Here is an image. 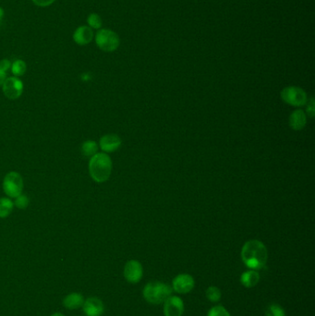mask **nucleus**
Masks as SVG:
<instances>
[{
	"instance_id": "23",
	"label": "nucleus",
	"mask_w": 315,
	"mask_h": 316,
	"mask_svg": "<svg viewBox=\"0 0 315 316\" xmlns=\"http://www.w3.org/2000/svg\"><path fill=\"white\" fill-rule=\"evenodd\" d=\"M207 316H231L229 311L221 305H216L214 307L211 308L209 312L207 313Z\"/></svg>"
},
{
	"instance_id": "27",
	"label": "nucleus",
	"mask_w": 315,
	"mask_h": 316,
	"mask_svg": "<svg viewBox=\"0 0 315 316\" xmlns=\"http://www.w3.org/2000/svg\"><path fill=\"white\" fill-rule=\"evenodd\" d=\"M10 67H11V63H10V61L9 60L5 59V60H2L0 61V69L4 70L5 72H7V70L10 69Z\"/></svg>"
},
{
	"instance_id": "18",
	"label": "nucleus",
	"mask_w": 315,
	"mask_h": 316,
	"mask_svg": "<svg viewBox=\"0 0 315 316\" xmlns=\"http://www.w3.org/2000/svg\"><path fill=\"white\" fill-rule=\"evenodd\" d=\"M82 153L83 156L91 157L98 153V144L95 141L88 140L82 143Z\"/></svg>"
},
{
	"instance_id": "16",
	"label": "nucleus",
	"mask_w": 315,
	"mask_h": 316,
	"mask_svg": "<svg viewBox=\"0 0 315 316\" xmlns=\"http://www.w3.org/2000/svg\"><path fill=\"white\" fill-rule=\"evenodd\" d=\"M260 274L256 270H248L244 272L240 276L242 284L248 289L255 287L260 281Z\"/></svg>"
},
{
	"instance_id": "1",
	"label": "nucleus",
	"mask_w": 315,
	"mask_h": 316,
	"mask_svg": "<svg viewBox=\"0 0 315 316\" xmlns=\"http://www.w3.org/2000/svg\"><path fill=\"white\" fill-rule=\"evenodd\" d=\"M268 252L265 244L258 239L248 240L242 249V260L251 270H260L265 267Z\"/></svg>"
},
{
	"instance_id": "24",
	"label": "nucleus",
	"mask_w": 315,
	"mask_h": 316,
	"mask_svg": "<svg viewBox=\"0 0 315 316\" xmlns=\"http://www.w3.org/2000/svg\"><path fill=\"white\" fill-rule=\"evenodd\" d=\"M29 202H30L29 198L22 193L21 195H18V197L15 198V202L13 203L14 206L18 209H26L29 206Z\"/></svg>"
},
{
	"instance_id": "15",
	"label": "nucleus",
	"mask_w": 315,
	"mask_h": 316,
	"mask_svg": "<svg viewBox=\"0 0 315 316\" xmlns=\"http://www.w3.org/2000/svg\"><path fill=\"white\" fill-rule=\"evenodd\" d=\"M84 303V298L81 293L73 292L69 294L63 300V305L69 310H76L79 308L82 307Z\"/></svg>"
},
{
	"instance_id": "2",
	"label": "nucleus",
	"mask_w": 315,
	"mask_h": 316,
	"mask_svg": "<svg viewBox=\"0 0 315 316\" xmlns=\"http://www.w3.org/2000/svg\"><path fill=\"white\" fill-rule=\"evenodd\" d=\"M112 172V160L105 153H97L89 161V173L97 183L107 181Z\"/></svg>"
},
{
	"instance_id": "9",
	"label": "nucleus",
	"mask_w": 315,
	"mask_h": 316,
	"mask_svg": "<svg viewBox=\"0 0 315 316\" xmlns=\"http://www.w3.org/2000/svg\"><path fill=\"white\" fill-rule=\"evenodd\" d=\"M194 286V278L188 274L177 275L172 282V289L178 294H187L191 292Z\"/></svg>"
},
{
	"instance_id": "17",
	"label": "nucleus",
	"mask_w": 315,
	"mask_h": 316,
	"mask_svg": "<svg viewBox=\"0 0 315 316\" xmlns=\"http://www.w3.org/2000/svg\"><path fill=\"white\" fill-rule=\"evenodd\" d=\"M14 203L9 198H0V218L8 217L13 210Z\"/></svg>"
},
{
	"instance_id": "4",
	"label": "nucleus",
	"mask_w": 315,
	"mask_h": 316,
	"mask_svg": "<svg viewBox=\"0 0 315 316\" xmlns=\"http://www.w3.org/2000/svg\"><path fill=\"white\" fill-rule=\"evenodd\" d=\"M96 46L105 52H114L119 48L120 44L118 33L109 29H100L96 34Z\"/></svg>"
},
{
	"instance_id": "22",
	"label": "nucleus",
	"mask_w": 315,
	"mask_h": 316,
	"mask_svg": "<svg viewBox=\"0 0 315 316\" xmlns=\"http://www.w3.org/2000/svg\"><path fill=\"white\" fill-rule=\"evenodd\" d=\"M87 23L89 27L96 30H100L103 24L100 16L96 13H91L87 17Z\"/></svg>"
},
{
	"instance_id": "10",
	"label": "nucleus",
	"mask_w": 315,
	"mask_h": 316,
	"mask_svg": "<svg viewBox=\"0 0 315 316\" xmlns=\"http://www.w3.org/2000/svg\"><path fill=\"white\" fill-rule=\"evenodd\" d=\"M184 303L178 296H170L164 302V316H182Z\"/></svg>"
},
{
	"instance_id": "11",
	"label": "nucleus",
	"mask_w": 315,
	"mask_h": 316,
	"mask_svg": "<svg viewBox=\"0 0 315 316\" xmlns=\"http://www.w3.org/2000/svg\"><path fill=\"white\" fill-rule=\"evenodd\" d=\"M82 310L86 316H102L105 312V305L100 299L91 297L84 301Z\"/></svg>"
},
{
	"instance_id": "25",
	"label": "nucleus",
	"mask_w": 315,
	"mask_h": 316,
	"mask_svg": "<svg viewBox=\"0 0 315 316\" xmlns=\"http://www.w3.org/2000/svg\"><path fill=\"white\" fill-rule=\"evenodd\" d=\"M307 103H308V105H307V114H308L310 118H313L315 113V104L313 98H311L310 102H307Z\"/></svg>"
},
{
	"instance_id": "28",
	"label": "nucleus",
	"mask_w": 315,
	"mask_h": 316,
	"mask_svg": "<svg viewBox=\"0 0 315 316\" xmlns=\"http://www.w3.org/2000/svg\"><path fill=\"white\" fill-rule=\"evenodd\" d=\"M6 79H7V72H5L4 70L0 69V86L3 84Z\"/></svg>"
},
{
	"instance_id": "13",
	"label": "nucleus",
	"mask_w": 315,
	"mask_h": 316,
	"mask_svg": "<svg viewBox=\"0 0 315 316\" xmlns=\"http://www.w3.org/2000/svg\"><path fill=\"white\" fill-rule=\"evenodd\" d=\"M94 39L92 29L89 26L82 25L77 28L73 33V40L79 46H86Z\"/></svg>"
},
{
	"instance_id": "21",
	"label": "nucleus",
	"mask_w": 315,
	"mask_h": 316,
	"mask_svg": "<svg viewBox=\"0 0 315 316\" xmlns=\"http://www.w3.org/2000/svg\"><path fill=\"white\" fill-rule=\"evenodd\" d=\"M265 316H286V312L283 307L279 304H270L265 311Z\"/></svg>"
},
{
	"instance_id": "12",
	"label": "nucleus",
	"mask_w": 315,
	"mask_h": 316,
	"mask_svg": "<svg viewBox=\"0 0 315 316\" xmlns=\"http://www.w3.org/2000/svg\"><path fill=\"white\" fill-rule=\"evenodd\" d=\"M122 143L121 139L117 134H106L99 141L100 148L104 153H113L119 149Z\"/></svg>"
},
{
	"instance_id": "26",
	"label": "nucleus",
	"mask_w": 315,
	"mask_h": 316,
	"mask_svg": "<svg viewBox=\"0 0 315 316\" xmlns=\"http://www.w3.org/2000/svg\"><path fill=\"white\" fill-rule=\"evenodd\" d=\"M55 1V0H32V2L34 4L38 6V7H41V8L48 7V6L53 4Z\"/></svg>"
},
{
	"instance_id": "29",
	"label": "nucleus",
	"mask_w": 315,
	"mask_h": 316,
	"mask_svg": "<svg viewBox=\"0 0 315 316\" xmlns=\"http://www.w3.org/2000/svg\"><path fill=\"white\" fill-rule=\"evenodd\" d=\"M4 9H2V8L0 7V22H1V21L3 20V18H4Z\"/></svg>"
},
{
	"instance_id": "19",
	"label": "nucleus",
	"mask_w": 315,
	"mask_h": 316,
	"mask_svg": "<svg viewBox=\"0 0 315 316\" xmlns=\"http://www.w3.org/2000/svg\"><path fill=\"white\" fill-rule=\"evenodd\" d=\"M11 71L14 75V77H21L24 75L27 69L26 63L22 60H17L14 61L11 64Z\"/></svg>"
},
{
	"instance_id": "7",
	"label": "nucleus",
	"mask_w": 315,
	"mask_h": 316,
	"mask_svg": "<svg viewBox=\"0 0 315 316\" xmlns=\"http://www.w3.org/2000/svg\"><path fill=\"white\" fill-rule=\"evenodd\" d=\"M2 90L7 98L10 100H16L23 95V82L18 77H9L5 80L2 84Z\"/></svg>"
},
{
	"instance_id": "30",
	"label": "nucleus",
	"mask_w": 315,
	"mask_h": 316,
	"mask_svg": "<svg viewBox=\"0 0 315 316\" xmlns=\"http://www.w3.org/2000/svg\"><path fill=\"white\" fill-rule=\"evenodd\" d=\"M51 316H65L64 314H62V313H60V312H55L54 314H52Z\"/></svg>"
},
{
	"instance_id": "20",
	"label": "nucleus",
	"mask_w": 315,
	"mask_h": 316,
	"mask_svg": "<svg viewBox=\"0 0 315 316\" xmlns=\"http://www.w3.org/2000/svg\"><path fill=\"white\" fill-rule=\"evenodd\" d=\"M206 298L210 301L211 303H218L221 300V291L217 287L210 286L206 291Z\"/></svg>"
},
{
	"instance_id": "5",
	"label": "nucleus",
	"mask_w": 315,
	"mask_h": 316,
	"mask_svg": "<svg viewBox=\"0 0 315 316\" xmlns=\"http://www.w3.org/2000/svg\"><path fill=\"white\" fill-rule=\"evenodd\" d=\"M23 177L18 172L11 171L5 176L3 190L9 197H18L23 193Z\"/></svg>"
},
{
	"instance_id": "8",
	"label": "nucleus",
	"mask_w": 315,
	"mask_h": 316,
	"mask_svg": "<svg viewBox=\"0 0 315 316\" xmlns=\"http://www.w3.org/2000/svg\"><path fill=\"white\" fill-rule=\"evenodd\" d=\"M124 277L128 283L136 284L140 282L143 275V268L142 264L137 260L127 262L124 267Z\"/></svg>"
},
{
	"instance_id": "3",
	"label": "nucleus",
	"mask_w": 315,
	"mask_h": 316,
	"mask_svg": "<svg viewBox=\"0 0 315 316\" xmlns=\"http://www.w3.org/2000/svg\"><path fill=\"white\" fill-rule=\"evenodd\" d=\"M172 292L173 289L171 286L163 282L154 281L148 283L144 287V289L142 290V295L147 303L154 305H158L161 303H164V301L172 295Z\"/></svg>"
},
{
	"instance_id": "6",
	"label": "nucleus",
	"mask_w": 315,
	"mask_h": 316,
	"mask_svg": "<svg viewBox=\"0 0 315 316\" xmlns=\"http://www.w3.org/2000/svg\"><path fill=\"white\" fill-rule=\"evenodd\" d=\"M281 98L285 103L293 106H303L308 102V97L305 91L297 86H288L281 91Z\"/></svg>"
},
{
	"instance_id": "14",
	"label": "nucleus",
	"mask_w": 315,
	"mask_h": 316,
	"mask_svg": "<svg viewBox=\"0 0 315 316\" xmlns=\"http://www.w3.org/2000/svg\"><path fill=\"white\" fill-rule=\"evenodd\" d=\"M307 116L302 109L295 110L289 117V126L294 131H302L306 126Z\"/></svg>"
}]
</instances>
